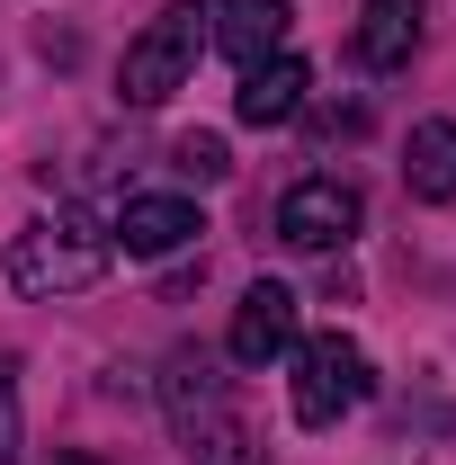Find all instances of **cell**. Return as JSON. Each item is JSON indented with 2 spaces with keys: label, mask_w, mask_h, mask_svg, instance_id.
<instances>
[{
  "label": "cell",
  "mask_w": 456,
  "mask_h": 465,
  "mask_svg": "<svg viewBox=\"0 0 456 465\" xmlns=\"http://www.w3.org/2000/svg\"><path fill=\"white\" fill-rule=\"evenodd\" d=\"M108 260H116V242L99 224H81V215H36V224L9 242V287L18 295H81V287H99L108 278Z\"/></svg>",
  "instance_id": "obj_1"
},
{
  "label": "cell",
  "mask_w": 456,
  "mask_h": 465,
  "mask_svg": "<svg viewBox=\"0 0 456 465\" xmlns=\"http://www.w3.org/2000/svg\"><path fill=\"white\" fill-rule=\"evenodd\" d=\"M197 45H206V9L197 0H171L134 45L116 63V90H125V108H162L171 90H188V72H197Z\"/></svg>",
  "instance_id": "obj_2"
},
{
  "label": "cell",
  "mask_w": 456,
  "mask_h": 465,
  "mask_svg": "<svg viewBox=\"0 0 456 465\" xmlns=\"http://www.w3.org/2000/svg\"><path fill=\"white\" fill-rule=\"evenodd\" d=\"M367 394H376V367H367V349L349 341V331L295 341V420L304 430H341Z\"/></svg>",
  "instance_id": "obj_3"
},
{
  "label": "cell",
  "mask_w": 456,
  "mask_h": 465,
  "mask_svg": "<svg viewBox=\"0 0 456 465\" xmlns=\"http://www.w3.org/2000/svg\"><path fill=\"white\" fill-rule=\"evenodd\" d=\"M358 224H367V197L349 179H295L278 197V242L286 251H341Z\"/></svg>",
  "instance_id": "obj_4"
},
{
  "label": "cell",
  "mask_w": 456,
  "mask_h": 465,
  "mask_svg": "<svg viewBox=\"0 0 456 465\" xmlns=\"http://www.w3.org/2000/svg\"><path fill=\"white\" fill-rule=\"evenodd\" d=\"M162 420H171L179 439H206L215 420H233V385H224V367H215V349L179 341L162 358Z\"/></svg>",
  "instance_id": "obj_5"
},
{
  "label": "cell",
  "mask_w": 456,
  "mask_h": 465,
  "mask_svg": "<svg viewBox=\"0 0 456 465\" xmlns=\"http://www.w3.org/2000/svg\"><path fill=\"white\" fill-rule=\"evenodd\" d=\"M295 287H278V278H260V287H242V304H233V331H224V358L233 367H269V358H286L295 349Z\"/></svg>",
  "instance_id": "obj_6"
},
{
  "label": "cell",
  "mask_w": 456,
  "mask_h": 465,
  "mask_svg": "<svg viewBox=\"0 0 456 465\" xmlns=\"http://www.w3.org/2000/svg\"><path fill=\"white\" fill-rule=\"evenodd\" d=\"M197 232H206V215H197L188 197H125L108 242L125 260H171V251H197Z\"/></svg>",
  "instance_id": "obj_7"
},
{
  "label": "cell",
  "mask_w": 456,
  "mask_h": 465,
  "mask_svg": "<svg viewBox=\"0 0 456 465\" xmlns=\"http://www.w3.org/2000/svg\"><path fill=\"white\" fill-rule=\"evenodd\" d=\"M286 27H295L286 0H215V9H206V36H215L242 72L269 63V54H286Z\"/></svg>",
  "instance_id": "obj_8"
},
{
  "label": "cell",
  "mask_w": 456,
  "mask_h": 465,
  "mask_svg": "<svg viewBox=\"0 0 456 465\" xmlns=\"http://www.w3.org/2000/svg\"><path fill=\"white\" fill-rule=\"evenodd\" d=\"M304 90H313V72H304L295 54H269V63L242 72L233 116H242V125H295V116H304Z\"/></svg>",
  "instance_id": "obj_9"
},
{
  "label": "cell",
  "mask_w": 456,
  "mask_h": 465,
  "mask_svg": "<svg viewBox=\"0 0 456 465\" xmlns=\"http://www.w3.org/2000/svg\"><path fill=\"white\" fill-rule=\"evenodd\" d=\"M349 54L367 63V72H402V63L421 54V0H367Z\"/></svg>",
  "instance_id": "obj_10"
},
{
  "label": "cell",
  "mask_w": 456,
  "mask_h": 465,
  "mask_svg": "<svg viewBox=\"0 0 456 465\" xmlns=\"http://www.w3.org/2000/svg\"><path fill=\"white\" fill-rule=\"evenodd\" d=\"M402 179H411L421 206H448V197H456V116L411 125V143H402Z\"/></svg>",
  "instance_id": "obj_11"
},
{
  "label": "cell",
  "mask_w": 456,
  "mask_h": 465,
  "mask_svg": "<svg viewBox=\"0 0 456 465\" xmlns=\"http://www.w3.org/2000/svg\"><path fill=\"white\" fill-rule=\"evenodd\" d=\"M188 448H197V465H269V448H260L242 420H215V430H206V439H188Z\"/></svg>",
  "instance_id": "obj_12"
},
{
  "label": "cell",
  "mask_w": 456,
  "mask_h": 465,
  "mask_svg": "<svg viewBox=\"0 0 456 465\" xmlns=\"http://www.w3.org/2000/svg\"><path fill=\"white\" fill-rule=\"evenodd\" d=\"M171 162H179L188 179H206V188H215V179H233V143H224V134H179Z\"/></svg>",
  "instance_id": "obj_13"
},
{
  "label": "cell",
  "mask_w": 456,
  "mask_h": 465,
  "mask_svg": "<svg viewBox=\"0 0 456 465\" xmlns=\"http://www.w3.org/2000/svg\"><path fill=\"white\" fill-rule=\"evenodd\" d=\"M27 448V411H18V358H0V465H18Z\"/></svg>",
  "instance_id": "obj_14"
},
{
  "label": "cell",
  "mask_w": 456,
  "mask_h": 465,
  "mask_svg": "<svg viewBox=\"0 0 456 465\" xmlns=\"http://www.w3.org/2000/svg\"><path fill=\"white\" fill-rule=\"evenodd\" d=\"M55 465H99V457H55Z\"/></svg>",
  "instance_id": "obj_15"
}]
</instances>
